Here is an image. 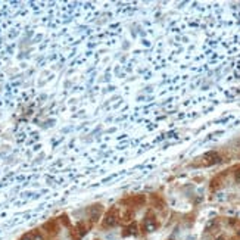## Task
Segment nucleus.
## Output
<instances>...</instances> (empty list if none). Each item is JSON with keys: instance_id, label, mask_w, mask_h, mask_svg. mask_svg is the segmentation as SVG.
Returning <instances> with one entry per match:
<instances>
[{"instance_id": "f257e3e1", "label": "nucleus", "mask_w": 240, "mask_h": 240, "mask_svg": "<svg viewBox=\"0 0 240 240\" xmlns=\"http://www.w3.org/2000/svg\"><path fill=\"white\" fill-rule=\"evenodd\" d=\"M103 223H105V225H113V224H116V215H115V214H113V215L109 214L108 217L105 218Z\"/></svg>"}, {"instance_id": "f03ea898", "label": "nucleus", "mask_w": 240, "mask_h": 240, "mask_svg": "<svg viewBox=\"0 0 240 240\" xmlns=\"http://www.w3.org/2000/svg\"><path fill=\"white\" fill-rule=\"evenodd\" d=\"M145 227H146V230H147V231H153L156 225H155V221H153L152 218H147V220L145 221Z\"/></svg>"}, {"instance_id": "7ed1b4c3", "label": "nucleus", "mask_w": 240, "mask_h": 240, "mask_svg": "<svg viewBox=\"0 0 240 240\" xmlns=\"http://www.w3.org/2000/svg\"><path fill=\"white\" fill-rule=\"evenodd\" d=\"M33 240H43V236H40V234H34V236H33Z\"/></svg>"}, {"instance_id": "20e7f679", "label": "nucleus", "mask_w": 240, "mask_h": 240, "mask_svg": "<svg viewBox=\"0 0 240 240\" xmlns=\"http://www.w3.org/2000/svg\"><path fill=\"white\" fill-rule=\"evenodd\" d=\"M22 240H33V236H24Z\"/></svg>"}]
</instances>
